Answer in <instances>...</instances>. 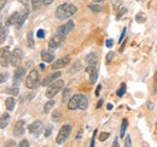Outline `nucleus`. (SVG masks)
Listing matches in <instances>:
<instances>
[{
	"instance_id": "38",
	"label": "nucleus",
	"mask_w": 157,
	"mask_h": 147,
	"mask_svg": "<svg viewBox=\"0 0 157 147\" xmlns=\"http://www.w3.org/2000/svg\"><path fill=\"white\" fill-rule=\"evenodd\" d=\"M113 58H114V52H109V53L106 55V64H109Z\"/></svg>"
},
{
	"instance_id": "27",
	"label": "nucleus",
	"mask_w": 157,
	"mask_h": 147,
	"mask_svg": "<svg viewBox=\"0 0 157 147\" xmlns=\"http://www.w3.org/2000/svg\"><path fill=\"white\" fill-rule=\"evenodd\" d=\"M126 91H127V86H126V83H122L121 85V87L117 89V92H116V94H117V96H123L124 94H126Z\"/></svg>"
},
{
	"instance_id": "5",
	"label": "nucleus",
	"mask_w": 157,
	"mask_h": 147,
	"mask_svg": "<svg viewBox=\"0 0 157 147\" xmlns=\"http://www.w3.org/2000/svg\"><path fill=\"white\" fill-rule=\"evenodd\" d=\"M22 58H23V51L21 48H15L10 55V65H12L15 68L18 66L22 62Z\"/></svg>"
},
{
	"instance_id": "49",
	"label": "nucleus",
	"mask_w": 157,
	"mask_h": 147,
	"mask_svg": "<svg viewBox=\"0 0 157 147\" xmlns=\"http://www.w3.org/2000/svg\"><path fill=\"white\" fill-rule=\"evenodd\" d=\"M100 89H101V85H99L98 87H97V89H96V95H97V96H98L99 93H100Z\"/></svg>"
},
{
	"instance_id": "23",
	"label": "nucleus",
	"mask_w": 157,
	"mask_h": 147,
	"mask_svg": "<svg viewBox=\"0 0 157 147\" xmlns=\"http://www.w3.org/2000/svg\"><path fill=\"white\" fill-rule=\"evenodd\" d=\"M69 99H70V89H69V88H65V89L63 91L62 101H63V103H67V101H69Z\"/></svg>"
},
{
	"instance_id": "40",
	"label": "nucleus",
	"mask_w": 157,
	"mask_h": 147,
	"mask_svg": "<svg viewBox=\"0 0 157 147\" xmlns=\"http://www.w3.org/2000/svg\"><path fill=\"white\" fill-rule=\"evenodd\" d=\"M105 45H106V47H108V48H111V47L114 46V41H113L111 39H108V40L105 41Z\"/></svg>"
},
{
	"instance_id": "13",
	"label": "nucleus",
	"mask_w": 157,
	"mask_h": 147,
	"mask_svg": "<svg viewBox=\"0 0 157 147\" xmlns=\"http://www.w3.org/2000/svg\"><path fill=\"white\" fill-rule=\"evenodd\" d=\"M62 74L59 73V71H56L55 74H50V75H47L44 80H42V82H41V86H44V87H46V86H50L52 82H55L57 78H58L59 76H60Z\"/></svg>"
},
{
	"instance_id": "55",
	"label": "nucleus",
	"mask_w": 157,
	"mask_h": 147,
	"mask_svg": "<svg viewBox=\"0 0 157 147\" xmlns=\"http://www.w3.org/2000/svg\"><path fill=\"white\" fill-rule=\"evenodd\" d=\"M15 144H13V141H9V144H7V146H13Z\"/></svg>"
},
{
	"instance_id": "43",
	"label": "nucleus",
	"mask_w": 157,
	"mask_h": 147,
	"mask_svg": "<svg viewBox=\"0 0 157 147\" xmlns=\"http://www.w3.org/2000/svg\"><path fill=\"white\" fill-rule=\"evenodd\" d=\"M18 146L20 147H29V142H28L27 140H22L20 144H18Z\"/></svg>"
},
{
	"instance_id": "3",
	"label": "nucleus",
	"mask_w": 157,
	"mask_h": 147,
	"mask_svg": "<svg viewBox=\"0 0 157 147\" xmlns=\"http://www.w3.org/2000/svg\"><path fill=\"white\" fill-rule=\"evenodd\" d=\"M39 73L35 69H33L30 73L28 74V76L25 78V87L28 89H35L38 87V85H39Z\"/></svg>"
},
{
	"instance_id": "9",
	"label": "nucleus",
	"mask_w": 157,
	"mask_h": 147,
	"mask_svg": "<svg viewBox=\"0 0 157 147\" xmlns=\"http://www.w3.org/2000/svg\"><path fill=\"white\" fill-rule=\"evenodd\" d=\"M24 133H25V122L23 119H20L16 122V124L13 127V135L16 138H18V136H22Z\"/></svg>"
},
{
	"instance_id": "7",
	"label": "nucleus",
	"mask_w": 157,
	"mask_h": 147,
	"mask_svg": "<svg viewBox=\"0 0 157 147\" xmlns=\"http://www.w3.org/2000/svg\"><path fill=\"white\" fill-rule=\"evenodd\" d=\"M44 129H45V127H44V123L41 121H35V122H33L28 126L29 133L33 134L34 136H39L40 134L44 131Z\"/></svg>"
},
{
	"instance_id": "22",
	"label": "nucleus",
	"mask_w": 157,
	"mask_h": 147,
	"mask_svg": "<svg viewBox=\"0 0 157 147\" xmlns=\"http://www.w3.org/2000/svg\"><path fill=\"white\" fill-rule=\"evenodd\" d=\"M127 126H128V119H127V118H123L122 124H121V129H120V136H121V138L124 136L126 130H127Z\"/></svg>"
},
{
	"instance_id": "2",
	"label": "nucleus",
	"mask_w": 157,
	"mask_h": 147,
	"mask_svg": "<svg viewBox=\"0 0 157 147\" xmlns=\"http://www.w3.org/2000/svg\"><path fill=\"white\" fill-rule=\"evenodd\" d=\"M64 85H65V83H64L63 80H56L55 82H52V83L48 86V88H47V91H46V96H47L48 99H52L53 96H56V95L64 88Z\"/></svg>"
},
{
	"instance_id": "16",
	"label": "nucleus",
	"mask_w": 157,
	"mask_h": 147,
	"mask_svg": "<svg viewBox=\"0 0 157 147\" xmlns=\"http://www.w3.org/2000/svg\"><path fill=\"white\" fill-rule=\"evenodd\" d=\"M21 18V13L20 12H15V13H12L9 19H7V22H6V25L7 27H11V25H16L17 23H18V21Z\"/></svg>"
},
{
	"instance_id": "44",
	"label": "nucleus",
	"mask_w": 157,
	"mask_h": 147,
	"mask_svg": "<svg viewBox=\"0 0 157 147\" xmlns=\"http://www.w3.org/2000/svg\"><path fill=\"white\" fill-rule=\"evenodd\" d=\"M51 131H52V126H50L48 128L46 129V131H45V136H46V138H48V136L51 135Z\"/></svg>"
},
{
	"instance_id": "35",
	"label": "nucleus",
	"mask_w": 157,
	"mask_h": 147,
	"mask_svg": "<svg viewBox=\"0 0 157 147\" xmlns=\"http://www.w3.org/2000/svg\"><path fill=\"white\" fill-rule=\"evenodd\" d=\"M111 4H113V6H114L115 9H118L122 2H121V0H111Z\"/></svg>"
},
{
	"instance_id": "10",
	"label": "nucleus",
	"mask_w": 157,
	"mask_h": 147,
	"mask_svg": "<svg viewBox=\"0 0 157 147\" xmlns=\"http://www.w3.org/2000/svg\"><path fill=\"white\" fill-rule=\"evenodd\" d=\"M69 63H70V57H69V55H65V57L60 58V59H58V60H56V62L51 65V68H52V70H58V69H60V68L68 65Z\"/></svg>"
},
{
	"instance_id": "19",
	"label": "nucleus",
	"mask_w": 157,
	"mask_h": 147,
	"mask_svg": "<svg viewBox=\"0 0 157 147\" xmlns=\"http://www.w3.org/2000/svg\"><path fill=\"white\" fill-rule=\"evenodd\" d=\"M28 15H29V10L25 9L24 12H23V15H21V18H20V21H18V23L16 24V28H17V29H21V28H22L23 23L25 22V19L28 18Z\"/></svg>"
},
{
	"instance_id": "6",
	"label": "nucleus",
	"mask_w": 157,
	"mask_h": 147,
	"mask_svg": "<svg viewBox=\"0 0 157 147\" xmlns=\"http://www.w3.org/2000/svg\"><path fill=\"white\" fill-rule=\"evenodd\" d=\"M65 41V36L64 35H59V34H56L53 37L50 39L48 41V48L51 50H57L58 47H60Z\"/></svg>"
},
{
	"instance_id": "1",
	"label": "nucleus",
	"mask_w": 157,
	"mask_h": 147,
	"mask_svg": "<svg viewBox=\"0 0 157 147\" xmlns=\"http://www.w3.org/2000/svg\"><path fill=\"white\" fill-rule=\"evenodd\" d=\"M78 11L76 6L70 4V2H64L60 4L58 7L56 9V18L58 21H64V19L70 18L73 15H75Z\"/></svg>"
},
{
	"instance_id": "51",
	"label": "nucleus",
	"mask_w": 157,
	"mask_h": 147,
	"mask_svg": "<svg viewBox=\"0 0 157 147\" xmlns=\"http://www.w3.org/2000/svg\"><path fill=\"white\" fill-rule=\"evenodd\" d=\"M45 68H46L45 63H41V64H40V69H41V70H45Z\"/></svg>"
},
{
	"instance_id": "24",
	"label": "nucleus",
	"mask_w": 157,
	"mask_h": 147,
	"mask_svg": "<svg viewBox=\"0 0 157 147\" xmlns=\"http://www.w3.org/2000/svg\"><path fill=\"white\" fill-rule=\"evenodd\" d=\"M55 104H56V103H55L53 100H50V101H47V103L45 104V106H44V112H45V113H48V112L51 111V109L55 106Z\"/></svg>"
},
{
	"instance_id": "25",
	"label": "nucleus",
	"mask_w": 157,
	"mask_h": 147,
	"mask_svg": "<svg viewBox=\"0 0 157 147\" xmlns=\"http://www.w3.org/2000/svg\"><path fill=\"white\" fill-rule=\"evenodd\" d=\"M27 41H28V46H29V48H34V36H33V32H29V33H28Z\"/></svg>"
},
{
	"instance_id": "56",
	"label": "nucleus",
	"mask_w": 157,
	"mask_h": 147,
	"mask_svg": "<svg viewBox=\"0 0 157 147\" xmlns=\"http://www.w3.org/2000/svg\"><path fill=\"white\" fill-rule=\"evenodd\" d=\"M114 146H115V147H117V146H118V144H117V139H115V142H114Z\"/></svg>"
},
{
	"instance_id": "18",
	"label": "nucleus",
	"mask_w": 157,
	"mask_h": 147,
	"mask_svg": "<svg viewBox=\"0 0 157 147\" xmlns=\"http://www.w3.org/2000/svg\"><path fill=\"white\" fill-rule=\"evenodd\" d=\"M9 123H10V115L5 112V113L1 115V118H0V127H1V129L5 128Z\"/></svg>"
},
{
	"instance_id": "58",
	"label": "nucleus",
	"mask_w": 157,
	"mask_h": 147,
	"mask_svg": "<svg viewBox=\"0 0 157 147\" xmlns=\"http://www.w3.org/2000/svg\"><path fill=\"white\" fill-rule=\"evenodd\" d=\"M81 138V131H78V139H80Z\"/></svg>"
},
{
	"instance_id": "32",
	"label": "nucleus",
	"mask_w": 157,
	"mask_h": 147,
	"mask_svg": "<svg viewBox=\"0 0 157 147\" xmlns=\"http://www.w3.org/2000/svg\"><path fill=\"white\" fill-rule=\"evenodd\" d=\"M88 7H90V10L93 11V12H100V11H101V7H100L99 5H88Z\"/></svg>"
},
{
	"instance_id": "29",
	"label": "nucleus",
	"mask_w": 157,
	"mask_h": 147,
	"mask_svg": "<svg viewBox=\"0 0 157 147\" xmlns=\"http://www.w3.org/2000/svg\"><path fill=\"white\" fill-rule=\"evenodd\" d=\"M44 4V0H32V7L33 9H39Z\"/></svg>"
},
{
	"instance_id": "20",
	"label": "nucleus",
	"mask_w": 157,
	"mask_h": 147,
	"mask_svg": "<svg viewBox=\"0 0 157 147\" xmlns=\"http://www.w3.org/2000/svg\"><path fill=\"white\" fill-rule=\"evenodd\" d=\"M15 104L16 103H15V99L12 96H9V98L5 99V106L9 111H12L15 109Z\"/></svg>"
},
{
	"instance_id": "33",
	"label": "nucleus",
	"mask_w": 157,
	"mask_h": 147,
	"mask_svg": "<svg viewBox=\"0 0 157 147\" xmlns=\"http://www.w3.org/2000/svg\"><path fill=\"white\" fill-rule=\"evenodd\" d=\"M109 136H110V134H109V133H101V134L99 135V140H100V141H105Z\"/></svg>"
},
{
	"instance_id": "14",
	"label": "nucleus",
	"mask_w": 157,
	"mask_h": 147,
	"mask_svg": "<svg viewBox=\"0 0 157 147\" xmlns=\"http://www.w3.org/2000/svg\"><path fill=\"white\" fill-rule=\"evenodd\" d=\"M24 75H25V69L22 68V66H17L16 71L13 74V85H18L21 81L23 80Z\"/></svg>"
},
{
	"instance_id": "37",
	"label": "nucleus",
	"mask_w": 157,
	"mask_h": 147,
	"mask_svg": "<svg viewBox=\"0 0 157 147\" xmlns=\"http://www.w3.org/2000/svg\"><path fill=\"white\" fill-rule=\"evenodd\" d=\"M36 36L39 37V39H44L45 37V30L44 29H39L38 33H36Z\"/></svg>"
},
{
	"instance_id": "12",
	"label": "nucleus",
	"mask_w": 157,
	"mask_h": 147,
	"mask_svg": "<svg viewBox=\"0 0 157 147\" xmlns=\"http://www.w3.org/2000/svg\"><path fill=\"white\" fill-rule=\"evenodd\" d=\"M10 55L11 53L9 52V48H1V53H0V63H1V66L5 68L7 66V64L10 63Z\"/></svg>"
},
{
	"instance_id": "48",
	"label": "nucleus",
	"mask_w": 157,
	"mask_h": 147,
	"mask_svg": "<svg viewBox=\"0 0 157 147\" xmlns=\"http://www.w3.org/2000/svg\"><path fill=\"white\" fill-rule=\"evenodd\" d=\"M21 4H23L24 6H28V4H29V1H32V0H18Z\"/></svg>"
},
{
	"instance_id": "57",
	"label": "nucleus",
	"mask_w": 157,
	"mask_h": 147,
	"mask_svg": "<svg viewBox=\"0 0 157 147\" xmlns=\"http://www.w3.org/2000/svg\"><path fill=\"white\" fill-rule=\"evenodd\" d=\"M100 1H104V0H93V2H100Z\"/></svg>"
},
{
	"instance_id": "8",
	"label": "nucleus",
	"mask_w": 157,
	"mask_h": 147,
	"mask_svg": "<svg viewBox=\"0 0 157 147\" xmlns=\"http://www.w3.org/2000/svg\"><path fill=\"white\" fill-rule=\"evenodd\" d=\"M74 27H75V24H74V22L73 21H68L65 24H63V25H60L58 27V29H57V32H56V34H59V35H64V36H67L73 29H74Z\"/></svg>"
},
{
	"instance_id": "54",
	"label": "nucleus",
	"mask_w": 157,
	"mask_h": 147,
	"mask_svg": "<svg viewBox=\"0 0 157 147\" xmlns=\"http://www.w3.org/2000/svg\"><path fill=\"white\" fill-rule=\"evenodd\" d=\"M106 109H108V110H111V109H113V105H111V104H108V105H106Z\"/></svg>"
},
{
	"instance_id": "41",
	"label": "nucleus",
	"mask_w": 157,
	"mask_h": 147,
	"mask_svg": "<svg viewBox=\"0 0 157 147\" xmlns=\"http://www.w3.org/2000/svg\"><path fill=\"white\" fill-rule=\"evenodd\" d=\"M131 145H132V142H131V136L127 135V136H126V141H124V146L131 147Z\"/></svg>"
},
{
	"instance_id": "15",
	"label": "nucleus",
	"mask_w": 157,
	"mask_h": 147,
	"mask_svg": "<svg viewBox=\"0 0 157 147\" xmlns=\"http://www.w3.org/2000/svg\"><path fill=\"white\" fill-rule=\"evenodd\" d=\"M41 59L45 62V63H52L53 59H55V55L52 52V50H42L41 51Z\"/></svg>"
},
{
	"instance_id": "46",
	"label": "nucleus",
	"mask_w": 157,
	"mask_h": 147,
	"mask_svg": "<svg viewBox=\"0 0 157 147\" xmlns=\"http://www.w3.org/2000/svg\"><path fill=\"white\" fill-rule=\"evenodd\" d=\"M96 134H97V130H94V133H93V138H92V140H91V147H94V138H96Z\"/></svg>"
},
{
	"instance_id": "17",
	"label": "nucleus",
	"mask_w": 157,
	"mask_h": 147,
	"mask_svg": "<svg viewBox=\"0 0 157 147\" xmlns=\"http://www.w3.org/2000/svg\"><path fill=\"white\" fill-rule=\"evenodd\" d=\"M86 63L87 65H92V66H97V63H98V58L96 53H90V55L86 57Z\"/></svg>"
},
{
	"instance_id": "39",
	"label": "nucleus",
	"mask_w": 157,
	"mask_h": 147,
	"mask_svg": "<svg viewBox=\"0 0 157 147\" xmlns=\"http://www.w3.org/2000/svg\"><path fill=\"white\" fill-rule=\"evenodd\" d=\"M154 93H157V71L154 76Z\"/></svg>"
},
{
	"instance_id": "26",
	"label": "nucleus",
	"mask_w": 157,
	"mask_h": 147,
	"mask_svg": "<svg viewBox=\"0 0 157 147\" xmlns=\"http://www.w3.org/2000/svg\"><path fill=\"white\" fill-rule=\"evenodd\" d=\"M91 76H90V82L93 85V83H96L97 82V78H98V70L97 69H94L92 73L90 74Z\"/></svg>"
},
{
	"instance_id": "30",
	"label": "nucleus",
	"mask_w": 157,
	"mask_h": 147,
	"mask_svg": "<svg viewBox=\"0 0 157 147\" xmlns=\"http://www.w3.org/2000/svg\"><path fill=\"white\" fill-rule=\"evenodd\" d=\"M1 37H0V42L1 43H4L5 42V39H6V29H5V27L1 24Z\"/></svg>"
},
{
	"instance_id": "11",
	"label": "nucleus",
	"mask_w": 157,
	"mask_h": 147,
	"mask_svg": "<svg viewBox=\"0 0 157 147\" xmlns=\"http://www.w3.org/2000/svg\"><path fill=\"white\" fill-rule=\"evenodd\" d=\"M81 96H82V94H75L74 96H71L69 99V101H68V109L69 110H76V109H78V104H80Z\"/></svg>"
},
{
	"instance_id": "36",
	"label": "nucleus",
	"mask_w": 157,
	"mask_h": 147,
	"mask_svg": "<svg viewBox=\"0 0 157 147\" xmlns=\"http://www.w3.org/2000/svg\"><path fill=\"white\" fill-rule=\"evenodd\" d=\"M126 33H127V29H126V28H123V32H122L121 37H120V40H118V43H122V41H123V40H124V37H126Z\"/></svg>"
},
{
	"instance_id": "47",
	"label": "nucleus",
	"mask_w": 157,
	"mask_h": 147,
	"mask_svg": "<svg viewBox=\"0 0 157 147\" xmlns=\"http://www.w3.org/2000/svg\"><path fill=\"white\" fill-rule=\"evenodd\" d=\"M6 1H7V0H0V9H1V10L5 7V5H6Z\"/></svg>"
},
{
	"instance_id": "28",
	"label": "nucleus",
	"mask_w": 157,
	"mask_h": 147,
	"mask_svg": "<svg viewBox=\"0 0 157 147\" xmlns=\"http://www.w3.org/2000/svg\"><path fill=\"white\" fill-rule=\"evenodd\" d=\"M6 92L12 94V95H17V94H18V86H17V85H13L11 88H7Z\"/></svg>"
},
{
	"instance_id": "53",
	"label": "nucleus",
	"mask_w": 157,
	"mask_h": 147,
	"mask_svg": "<svg viewBox=\"0 0 157 147\" xmlns=\"http://www.w3.org/2000/svg\"><path fill=\"white\" fill-rule=\"evenodd\" d=\"M147 104H149V105H147L149 109H154V104H152V103H147Z\"/></svg>"
},
{
	"instance_id": "31",
	"label": "nucleus",
	"mask_w": 157,
	"mask_h": 147,
	"mask_svg": "<svg viewBox=\"0 0 157 147\" xmlns=\"http://www.w3.org/2000/svg\"><path fill=\"white\" fill-rule=\"evenodd\" d=\"M80 69H81V62H80V60H78V62L75 63V66H73V68L70 69V74H73V73L75 74L76 71H78Z\"/></svg>"
},
{
	"instance_id": "34",
	"label": "nucleus",
	"mask_w": 157,
	"mask_h": 147,
	"mask_svg": "<svg viewBox=\"0 0 157 147\" xmlns=\"http://www.w3.org/2000/svg\"><path fill=\"white\" fill-rule=\"evenodd\" d=\"M6 81H7V74L1 73L0 74V82H1V83H5Z\"/></svg>"
},
{
	"instance_id": "45",
	"label": "nucleus",
	"mask_w": 157,
	"mask_h": 147,
	"mask_svg": "<svg viewBox=\"0 0 157 147\" xmlns=\"http://www.w3.org/2000/svg\"><path fill=\"white\" fill-rule=\"evenodd\" d=\"M126 12H127V9H126V7L121 9V10H120V12L117 13V18H120V17H121V16H122L123 13H126Z\"/></svg>"
},
{
	"instance_id": "52",
	"label": "nucleus",
	"mask_w": 157,
	"mask_h": 147,
	"mask_svg": "<svg viewBox=\"0 0 157 147\" xmlns=\"http://www.w3.org/2000/svg\"><path fill=\"white\" fill-rule=\"evenodd\" d=\"M101 104H103V100H99V103L97 104V109H99L101 106Z\"/></svg>"
},
{
	"instance_id": "4",
	"label": "nucleus",
	"mask_w": 157,
	"mask_h": 147,
	"mask_svg": "<svg viewBox=\"0 0 157 147\" xmlns=\"http://www.w3.org/2000/svg\"><path fill=\"white\" fill-rule=\"evenodd\" d=\"M70 133H71V126H70V124L63 126L62 128L59 129V133H58V135H57L56 142H57L58 145H63V144L67 141V139L69 138Z\"/></svg>"
},
{
	"instance_id": "50",
	"label": "nucleus",
	"mask_w": 157,
	"mask_h": 147,
	"mask_svg": "<svg viewBox=\"0 0 157 147\" xmlns=\"http://www.w3.org/2000/svg\"><path fill=\"white\" fill-rule=\"evenodd\" d=\"M55 0H44V4L45 5H50V4H52Z\"/></svg>"
},
{
	"instance_id": "21",
	"label": "nucleus",
	"mask_w": 157,
	"mask_h": 147,
	"mask_svg": "<svg viewBox=\"0 0 157 147\" xmlns=\"http://www.w3.org/2000/svg\"><path fill=\"white\" fill-rule=\"evenodd\" d=\"M88 106V98L86 95H82L81 96V100H80V104H78V109L80 110H86Z\"/></svg>"
},
{
	"instance_id": "42",
	"label": "nucleus",
	"mask_w": 157,
	"mask_h": 147,
	"mask_svg": "<svg viewBox=\"0 0 157 147\" xmlns=\"http://www.w3.org/2000/svg\"><path fill=\"white\" fill-rule=\"evenodd\" d=\"M59 117H60V113H59V111H56V112L52 115V121H58Z\"/></svg>"
}]
</instances>
